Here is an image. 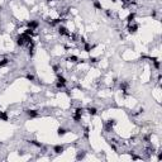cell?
Masks as SVG:
<instances>
[{
	"instance_id": "17",
	"label": "cell",
	"mask_w": 162,
	"mask_h": 162,
	"mask_svg": "<svg viewBox=\"0 0 162 162\" xmlns=\"http://www.w3.org/2000/svg\"><path fill=\"white\" fill-rule=\"evenodd\" d=\"M0 119L1 120H4V122H8V114H6V111H0Z\"/></svg>"
},
{
	"instance_id": "28",
	"label": "cell",
	"mask_w": 162,
	"mask_h": 162,
	"mask_svg": "<svg viewBox=\"0 0 162 162\" xmlns=\"http://www.w3.org/2000/svg\"><path fill=\"white\" fill-rule=\"evenodd\" d=\"M144 141H146L147 143H149V141H151V137H149V135H146V137H144Z\"/></svg>"
},
{
	"instance_id": "3",
	"label": "cell",
	"mask_w": 162,
	"mask_h": 162,
	"mask_svg": "<svg viewBox=\"0 0 162 162\" xmlns=\"http://www.w3.org/2000/svg\"><path fill=\"white\" fill-rule=\"evenodd\" d=\"M115 124H117V120H115V119H109V120L104 124V128H105L106 132H111Z\"/></svg>"
},
{
	"instance_id": "14",
	"label": "cell",
	"mask_w": 162,
	"mask_h": 162,
	"mask_svg": "<svg viewBox=\"0 0 162 162\" xmlns=\"http://www.w3.org/2000/svg\"><path fill=\"white\" fill-rule=\"evenodd\" d=\"M93 48H94V46H91L90 43H88V42L84 43V51H85V52H90Z\"/></svg>"
},
{
	"instance_id": "6",
	"label": "cell",
	"mask_w": 162,
	"mask_h": 162,
	"mask_svg": "<svg viewBox=\"0 0 162 162\" xmlns=\"http://www.w3.org/2000/svg\"><path fill=\"white\" fill-rule=\"evenodd\" d=\"M138 28H139L138 24H135V23H130V24H128V28H127V29H128V33H129V34H134V33L138 31Z\"/></svg>"
},
{
	"instance_id": "29",
	"label": "cell",
	"mask_w": 162,
	"mask_h": 162,
	"mask_svg": "<svg viewBox=\"0 0 162 162\" xmlns=\"http://www.w3.org/2000/svg\"><path fill=\"white\" fill-rule=\"evenodd\" d=\"M132 158H133V160H142V157H139V156H135V155H133V156H132Z\"/></svg>"
},
{
	"instance_id": "7",
	"label": "cell",
	"mask_w": 162,
	"mask_h": 162,
	"mask_svg": "<svg viewBox=\"0 0 162 162\" xmlns=\"http://www.w3.org/2000/svg\"><path fill=\"white\" fill-rule=\"evenodd\" d=\"M49 26H52V27H56V26H58V24H61V22H62V19H60V18H57V19H47L46 20Z\"/></svg>"
},
{
	"instance_id": "31",
	"label": "cell",
	"mask_w": 162,
	"mask_h": 162,
	"mask_svg": "<svg viewBox=\"0 0 162 162\" xmlns=\"http://www.w3.org/2000/svg\"><path fill=\"white\" fill-rule=\"evenodd\" d=\"M0 11H1V6H0Z\"/></svg>"
},
{
	"instance_id": "19",
	"label": "cell",
	"mask_w": 162,
	"mask_h": 162,
	"mask_svg": "<svg viewBox=\"0 0 162 162\" xmlns=\"http://www.w3.org/2000/svg\"><path fill=\"white\" fill-rule=\"evenodd\" d=\"M67 61H70V62H80V60H79L77 56H70L67 58Z\"/></svg>"
},
{
	"instance_id": "27",
	"label": "cell",
	"mask_w": 162,
	"mask_h": 162,
	"mask_svg": "<svg viewBox=\"0 0 162 162\" xmlns=\"http://www.w3.org/2000/svg\"><path fill=\"white\" fill-rule=\"evenodd\" d=\"M90 61H91L93 64H96V62H97V58H95V57H90Z\"/></svg>"
},
{
	"instance_id": "24",
	"label": "cell",
	"mask_w": 162,
	"mask_h": 162,
	"mask_svg": "<svg viewBox=\"0 0 162 162\" xmlns=\"http://www.w3.org/2000/svg\"><path fill=\"white\" fill-rule=\"evenodd\" d=\"M105 14H106V15H108L109 18H113V17H114V14H113V11H110L109 9H106V10H105Z\"/></svg>"
},
{
	"instance_id": "30",
	"label": "cell",
	"mask_w": 162,
	"mask_h": 162,
	"mask_svg": "<svg viewBox=\"0 0 162 162\" xmlns=\"http://www.w3.org/2000/svg\"><path fill=\"white\" fill-rule=\"evenodd\" d=\"M111 1H113V3H115V1H117V0H111Z\"/></svg>"
},
{
	"instance_id": "18",
	"label": "cell",
	"mask_w": 162,
	"mask_h": 162,
	"mask_svg": "<svg viewBox=\"0 0 162 162\" xmlns=\"http://www.w3.org/2000/svg\"><path fill=\"white\" fill-rule=\"evenodd\" d=\"M94 8L95 9H99V10H103V5L99 0H94Z\"/></svg>"
},
{
	"instance_id": "9",
	"label": "cell",
	"mask_w": 162,
	"mask_h": 162,
	"mask_svg": "<svg viewBox=\"0 0 162 162\" xmlns=\"http://www.w3.org/2000/svg\"><path fill=\"white\" fill-rule=\"evenodd\" d=\"M27 27L34 31V29H37V28L39 27V22H38V20H31V22H28Z\"/></svg>"
},
{
	"instance_id": "16",
	"label": "cell",
	"mask_w": 162,
	"mask_h": 162,
	"mask_svg": "<svg viewBox=\"0 0 162 162\" xmlns=\"http://www.w3.org/2000/svg\"><path fill=\"white\" fill-rule=\"evenodd\" d=\"M8 65H9V60L8 58H1L0 60V68H3V67H5Z\"/></svg>"
},
{
	"instance_id": "1",
	"label": "cell",
	"mask_w": 162,
	"mask_h": 162,
	"mask_svg": "<svg viewBox=\"0 0 162 162\" xmlns=\"http://www.w3.org/2000/svg\"><path fill=\"white\" fill-rule=\"evenodd\" d=\"M66 84H67V81H66L65 77H64L62 75L57 73V80H56V88H57V89H65V88H66Z\"/></svg>"
},
{
	"instance_id": "8",
	"label": "cell",
	"mask_w": 162,
	"mask_h": 162,
	"mask_svg": "<svg viewBox=\"0 0 162 162\" xmlns=\"http://www.w3.org/2000/svg\"><path fill=\"white\" fill-rule=\"evenodd\" d=\"M128 89H129V84L126 82V81H123V82L120 84V90L123 91L124 95H128Z\"/></svg>"
},
{
	"instance_id": "20",
	"label": "cell",
	"mask_w": 162,
	"mask_h": 162,
	"mask_svg": "<svg viewBox=\"0 0 162 162\" xmlns=\"http://www.w3.org/2000/svg\"><path fill=\"white\" fill-rule=\"evenodd\" d=\"M84 157H85V151H80L76 156V160H82Z\"/></svg>"
},
{
	"instance_id": "2",
	"label": "cell",
	"mask_w": 162,
	"mask_h": 162,
	"mask_svg": "<svg viewBox=\"0 0 162 162\" xmlns=\"http://www.w3.org/2000/svg\"><path fill=\"white\" fill-rule=\"evenodd\" d=\"M82 113H84V109H82V108H77V109L73 111V114H72V119H73L76 123H79V122L81 120V118H82Z\"/></svg>"
},
{
	"instance_id": "21",
	"label": "cell",
	"mask_w": 162,
	"mask_h": 162,
	"mask_svg": "<svg viewBox=\"0 0 162 162\" xmlns=\"http://www.w3.org/2000/svg\"><path fill=\"white\" fill-rule=\"evenodd\" d=\"M24 34H27V35H31V37H33V35H34V31H33V29H31V28H27V29L24 31Z\"/></svg>"
},
{
	"instance_id": "11",
	"label": "cell",
	"mask_w": 162,
	"mask_h": 162,
	"mask_svg": "<svg viewBox=\"0 0 162 162\" xmlns=\"http://www.w3.org/2000/svg\"><path fill=\"white\" fill-rule=\"evenodd\" d=\"M86 110H88L89 115H91V117H94V115H96L97 114V109L96 108H94V106H89Z\"/></svg>"
},
{
	"instance_id": "4",
	"label": "cell",
	"mask_w": 162,
	"mask_h": 162,
	"mask_svg": "<svg viewBox=\"0 0 162 162\" xmlns=\"http://www.w3.org/2000/svg\"><path fill=\"white\" fill-rule=\"evenodd\" d=\"M26 114H27L28 118H31V119L39 117V113H38L37 110H34V109H27V110H26Z\"/></svg>"
},
{
	"instance_id": "5",
	"label": "cell",
	"mask_w": 162,
	"mask_h": 162,
	"mask_svg": "<svg viewBox=\"0 0 162 162\" xmlns=\"http://www.w3.org/2000/svg\"><path fill=\"white\" fill-rule=\"evenodd\" d=\"M58 33L61 34V35H64V37H71V33H70V31L66 28V27H64V26H60L58 27Z\"/></svg>"
},
{
	"instance_id": "12",
	"label": "cell",
	"mask_w": 162,
	"mask_h": 162,
	"mask_svg": "<svg viewBox=\"0 0 162 162\" xmlns=\"http://www.w3.org/2000/svg\"><path fill=\"white\" fill-rule=\"evenodd\" d=\"M134 18H135V13L133 11V13H129V14L127 15V18H126V20L128 22V24H130V23H133V20H134Z\"/></svg>"
},
{
	"instance_id": "15",
	"label": "cell",
	"mask_w": 162,
	"mask_h": 162,
	"mask_svg": "<svg viewBox=\"0 0 162 162\" xmlns=\"http://www.w3.org/2000/svg\"><path fill=\"white\" fill-rule=\"evenodd\" d=\"M66 133H67V130H66L65 128H61V127H60V128L57 129V135H58V137H64Z\"/></svg>"
},
{
	"instance_id": "26",
	"label": "cell",
	"mask_w": 162,
	"mask_h": 162,
	"mask_svg": "<svg viewBox=\"0 0 162 162\" xmlns=\"http://www.w3.org/2000/svg\"><path fill=\"white\" fill-rule=\"evenodd\" d=\"M84 135H85V138H89V128L88 127H85V129H84Z\"/></svg>"
},
{
	"instance_id": "22",
	"label": "cell",
	"mask_w": 162,
	"mask_h": 162,
	"mask_svg": "<svg viewBox=\"0 0 162 162\" xmlns=\"http://www.w3.org/2000/svg\"><path fill=\"white\" fill-rule=\"evenodd\" d=\"M152 62H153V66H155V68H156V70H160L161 64H160V61H158V60H155V61H152Z\"/></svg>"
},
{
	"instance_id": "13",
	"label": "cell",
	"mask_w": 162,
	"mask_h": 162,
	"mask_svg": "<svg viewBox=\"0 0 162 162\" xmlns=\"http://www.w3.org/2000/svg\"><path fill=\"white\" fill-rule=\"evenodd\" d=\"M29 144H33V146H35V147H38V148H42L43 147V144L42 143H39L38 141H34V139H32V141H27Z\"/></svg>"
},
{
	"instance_id": "23",
	"label": "cell",
	"mask_w": 162,
	"mask_h": 162,
	"mask_svg": "<svg viewBox=\"0 0 162 162\" xmlns=\"http://www.w3.org/2000/svg\"><path fill=\"white\" fill-rule=\"evenodd\" d=\"M26 79L29 80V81H34V80H35V77L33 76L32 73H27V75H26Z\"/></svg>"
},
{
	"instance_id": "10",
	"label": "cell",
	"mask_w": 162,
	"mask_h": 162,
	"mask_svg": "<svg viewBox=\"0 0 162 162\" xmlns=\"http://www.w3.org/2000/svg\"><path fill=\"white\" fill-rule=\"evenodd\" d=\"M64 151H65V147H64V146H61V144H56V146L53 147V152H55V153H57V155L62 153Z\"/></svg>"
},
{
	"instance_id": "25",
	"label": "cell",
	"mask_w": 162,
	"mask_h": 162,
	"mask_svg": "<svg viewBox=\"0 0 162 162\" xmlns=\"http://www.w3.org/2000/svg\"><path fill=\"white\" fill-rule=\"evenodd\" d=\"M53 71H55L56 73H60V66H58V65H53Z\"/></svg>"
}]
</instances>
